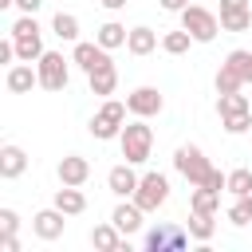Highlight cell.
Instances as JSON below:
<instances>
[{
    "instance_id": "1",
    "label": "cell",
    "mask_w": 252,
    "mask_h": 252,
    "mask_svg": "<svg viewBox=\"0 0 252 252\" xmlns=\"http://www.w3.org/2000/svg\"><path fill=\"white\" fill-rule=\"evenodd\" d=\"M118 146H122V158L130 165H142L150 161V150H154V130L146 126V118H134L130 126H122L118 134Z\"/></svg>"
},
{
    "instance_id": "2",
    "label": "cell",
    "mask_w": 252,
    "mask_h": 252,
    "mask_svg": "<svg viewBox=\"0 0 252 252\" xmlns=\"http://www.w3.org/2000/svg\"><path fill=\"white\" fill-rule=\"evenodd\" d=\"M126 102H118V98H106L102 106H98V114L91 118V134L98 138V142H110V138H118L122 134V126H126Z\"/></svg>"
},
{
    "instance_id": "3",
    "label": "cell",
    "mask_w": 252,
    "mask_h": 252,
    "mask_svg": "<svg viewBox=\"0 0 252 252\" xmlns=\"http://www.w3.org/2000/svg\"><path fill=\"white\" fill-rule=\"evenodd\" d=\"M173 169L189 181V185H205V177H209V158H205V150L201 146H177V154H173Z\"/></svg>"
},
{
    "instance_id": "4",
    "label": "cell",
    "mask_w": 252,
    "mask_h": 252,
    "mask_svg": "<svg viewBox=\"0 0 252 252\" xmlns=\"http://www.w3.org/2000/svg\"><path fill=\"white\" fill-rule=\"evenodd\" d=\"M181 28H185L197 43H213V39H217V32H220V20H217L209 8L189 4V8H181Z\"/></svg>"
},
{
    "instance_id": "5",
    "label": "cell",
    "mask_w": 252,
    "mask_h": 252,
    "mask_svg": "<svg viewBox=\"0 0 252 252\" xmlns=\"http://www.w3.org/2000/svg\"><path fill=\"white\" fill-rule=\"evenodd\" d=\"M134 201H138L146 213H158V209L169 201V177L158 173V169L142 173V181H138V189H134Z\"/></svg>"
},
{
    "instance_id": "6",
    "label": "cell",
    "mask_w": 252,
    "mask_h": 252,
    "mask_svg": "<svg viewBox=\"0 0 252 252\" xmlns=\"http://www.w3.org/2000/svg\"><path fill=\"white\" fill-rule=\"evenodd\" d=\"M35 71H39V87L43 91H67V83H71V67L63 59V51H43Z\"/></svg>"
},
{
    "instance_id": "7",
    "label": "cell",
    "mask_w": 252,
    "mask_h": 252,
    "mask_svg": "<svg viewBox=\"0 0 252 252\" xmlns=\"http://www.w3.org/2000/svg\"><path fill=\"white\" fill-rule=\"evenodd\" d=\"M189 240H193L189 228H177V224H158V228L146 232V248L150 252H181Z\"/></svg>"
},
{
    "instance_id": "8",
    "label": "cell",
    "mask_w": 252,
    "mask_h": 252,
    "mask_svg": "<svg viewBox=\"0 0 252 252\" xmlns=\"http://www.w3.org/2000/svg\"><path fill=\"white\" fill-rule=\"evenodd\" d=\"M126 106H130L134 118H154V114L165 110V98H161L158 87H134V91L126 94Z\"/></svg>"
},
{
    "instance_id": "9",
    "label": "cell",
    "mask_w": 252,
    "mask_h": 252,
    "mask_svg": "<svg viewBox=\"0 0 252 252\" xmlns=\"http://www.w3.org/2000/svg\"><path fill=\"white\" fill-rule=\"evenodd\" d=\"M63 228H67V213L63 209H39L35 217H32V232L39 236V240H59L63 236Z\"/></svg>"
},
{
    "instance_id": "10",
    "label": "cell",
    "mask_w": 252,
    "mask_h": 252,
    "mask_svg": "<svg viewBox=\"0 0 252 252\" xmlns=\"http://www.w3.org/2000/svg\"><path fill=\"white\" fill-rule=\"evenodd\" d=\"M91 244L98 248V252H130V240H126V232L110 220V224H94L91 228Z\"/></svg>"
},
{
    "instance_id": "11",
    "label": "cell",
    "mask_w": 252,
    "mask_h": 252,
    "mask_svg": "<svg viewBox=\"0 0 252 252\" xmlns=\"http://www.w3.org/2000/svg\"><path fill=\"white\" fill-rule=\"evenodd\" d=\"M71 63H75L79 71H87V75H91L94 67L110 63V55H106V47H102L98 39H94V43H83V39H79V43H75V51H71Z\"/></svg>"
},
{
    "instance_id": "12",
    "label": "cell",
    "mask_w": 252,
    "mask_h": 252,
    "mask_svg": "<svg viewBox=\"0 0 252 252\" xmlns=\"http://www.w3.org/2000/svg\"><path fill=\"white\" fill-rule=\"evenodd\" d=\"M142 217H146V209H142V205H138L134 197H130V201L122 197V201L114 205V213H110V220H114V224H118V228H122L126 236H134V232L142 228Z\"/></svg>"
},
{
    "instance_id": "13",
    "label": "cell",
    "mask_w": 252,
    "mask_h": 252,
    "mask_svg": "<svg viewBox=\"0 0 252 252\" xmlns=\"http://www.w3.org/2000/svg\"><path fill=\"white\" fill-rule=\"evenodd\" d=\"M4 87H8L12 94H28L32 87H39V71H35L32 63H12L8 75H4Z\"/></svg>"
},
{
    "instance_id": "14",
    "label": "cell",
    "mask_w": 252,
    "mask_h": 252,
    "mask_svg": "<svg viewBox=\"0 0 252 252\" xmlns=\"http://www.w3.org/2000/svg\"><path fill=\"white\" fill-rule=\"evenodd\" d=\"M59 185H87V177H91V161L87 158H79V154H67L63 161H59Z\"/></svg>"
},
{
    "instance_id": "15",
    "label": "cell",
    "mask_w": 252,
    "mask_h": 252,
    "mask_svg": "<svg viewBox=\"0 0 252 252\" xmlns=\"http://www.w3.org/2000/svg\"><path fill=\"white\" fill-rule=\"evenodd\" d=\"M138 173H134V165L126 161V165H114L110 173H106V185H110V193L114 197H134V189H138Z\"/></svg>"
},
{
    "instance_id": "16",
    "label": "cell",
    "mask_w": 252,
    "mask_h": 252,
    "mask_svg": "<svg viewBox=\"0 0 252 252\" xmlns=\"http://www.w3.org/2000/svg\"><path fill=\"white\" fill-rule=\"evenodd\" d=\"M24 169H28V154H24L20 146H12V142L0 146V177H4V181H16Z\"/></svg>"
},
{
    "instance_id": "17",
    "label": "cell",
    "mask_w": 252,
    "mask_h": 252,
    "mask_svg": "<svg viewBox=\"0 0 252 252\" xmlns=\"http://www.w3.org/2000/svg\"><path fill=\"white\" fill-rule=\"evenodd\" d=\"M87 87H91V94H114V87H118V71H114V63H102V67H94L91 75H87Z\"/></svg>"
},
{
    "instance_id": "18",
    "label": "cell",
    "mask_w": 252,
    "mask_h": 252,
    "mask_svg": "<svg viewBox=\"0 0 252 252\" xmlns=\"http://www.w3.org/2000/svg\"><path fill=\"white\" fill-rule=\"evenodd\" d=\"M55 209H63L67 217H79V213L87 209L83 189H79V185H63V189H55Z\"/></svg>"
},
{
    "instance_id": "19",
    "label": "cell",
    "mask_w": 252,
    "mask_h": 252,
    "mask_svg": "<svg viewBox=\"0 0 252 252\" xmlns=\"http://www.w3.org/2000/svg\"><path fill=\"white\" fill-rule=\"evenodd\" d=\"M158 47V32L154 28H130V35H126V51L130 55H150Z\"/></svg>"
},
{
    "instance_id": "20",
    "label": "cell",
    "mask_w": 252,
    "mask_h": 252,
    "mask_svg": "<svg viewBox=\"0 0 252 252\" xmlns=\"http://www.w3.org/2000/svg\"><path fill=\"white\" fill-rule=\"evenodd\" d=\"M43 51H47V47H43V32H39V35H20V39H16V59H20V63H39Z\"/></svg>"
},
{
    "instance_id": "21",
    "label": "cell",
    "mask_w": 252,
    "mask_h": 252,
    "mask_svg": "<svg viewBox=\"0 0 252 252\" xmlns=\"http://www.w3.org/2000/svg\"><path fill=\"white\" fill-rule=\"evenodd\" d=\"M51 32H55L63 43H79V16H71V12H55Z\"/></svg>"
},
{
    "instance_id": "22",
    "label": "cell",
    "mask_w": 252,
    "mask_h": 252,
    "mask_svg": "<svg viewBox=\"0 0 252 252\" xmlns=\"http://www.w3.org/2000/svg\"><path fill=\"white\" fill-rule=\"evenodd\" d=\"M126 35H130V32H126L118 20H106V24L98 28V35H94V39H98L106 51H114V47H126Z\"/></svg>"
},
{
    "instance_id": "23",
    "label": "cell",
    "mask_w": 252,
    "mask_h": 252,
    "mask_svg": "<svg viewBox=\"0 0 252 252\" xmlns=\"http://www.w3.org/2000/svg\"><path fill=\"white\" fill-rule=\"evenodd\" d=\"M213 232H217L213 213H193V217H189V236H193L197 244H209V240H213Z\"/></svg>"
},
{
    "instance_id": "24",
    "label": "cell",
    "mask_w": 252,
    "mask_h": 252,
    "mask_svg": "<svg viewBox=\"0 0 252 252\" xmlns=\"http://www.w3.org/2000/svg\"><path fill=\"white\" fill-rule=\"evenodd\" d=\"M240 110H252V98H248V94H240V91H232V94H217V114H220V118L240 114Z\"/></svg>"
},
{
    "instance_id": "25",
    "label": "cell",
    "mask_w": 252,
    "mask_h": 252,
    "mask_svg": "<svg viewBox=\"0 0 252 252\" xmlns=\"http://www.w3.org/2000/svg\"><path fill=\"white\" fill-rule=\"evenodd\" d=\"M217 205H220V193L209 189V185H197L193 197H189V209L193 213H217Z\"/></svg>"
},
{
    "instance_id": "26",
    "label": "cell",
    "mask_w": 252,
    "mask_h": 252,
    "mask_svg": "<svg viewBox=\"0 0 252 252\" xmlns=\"http://www.w3.org/2000/svg\"><path fill=\"white\" fill-rule=\"evenodd\" d=\"M189 43H197V39H193L185 28H177V32H165V35H161V51H165V55H185V51H189Z\"/></svg>"
},
{
    "instance_id": "27",
    "label": "cell",
    "mask_w": 252,
    "mask_h": 252,
    "mask_svg": "<svg viewBox=\"0 0 252 252\" xmlns=\"http://www.w3.org/2000/svg\"><path fill=\"white\" fill-rule=\"evenodd\" d=\"M224 67H232V71L240 75V83H252V51H244V47L228 51V55H224Z\"/></svg>"
},
{
    "instance_id": "28",
    "label": "cell",
    "mask_w": 252,
    "mask_h": 252,
    "mask_svg": "<svg viewBox=\"0 0 252 252\" xmlns=\"http://www.w3.org/2000/svg\"><path fill=\"white\" fill-rule=\"evenodd\" d=\"M248 28H252V8L220 12V32H248Z\"/></svg>"
},
{
    "instance_id": "29",
    "label": "cell",
    "mask_w": 252,
    "mask_h": 252,
    "mask_svg": "<svg viewBox=\"0 0 252 252\" xmlns=\"http://www.w3.org/2000/svg\"><path fill=\"white\" fill-rule=\"evenodd\" d=\"M213 83H217V94H232V91H240V87H244V83H240V75H236L232 67H224V63H220V71H217V79H213Z\"/></svg>"
},
{
    "instance_id": "30",
    "label": "cell",
    "mask_w": 252,
    "mask_h": 252,
    "mask_svg": "<svg viewBox=\"0 0 252 252\" xmlns=\"http://www.w3.org/2000/svg\"><path fill=\"white\" fill-rule=\"evenodd\" d=\"M228 193L232 197H248L252 193V169H232L228 173Z\"/></svg>"
},
{
    "instance_id": "31",
    "label": "cell",
    "mask_w": 252,
    "mask_h": 252,
    "mask_svg": "<svg viewBox=\"0 0 252 252\" xmlns=\"http://www.w3.org/2000/svg\"><path fill=\"white\" fill-rule=\"evenodd\" d=\"M8 32H12V39H20V35H39L43 28L35 24V16H28V12H24V16H20V20H16V24L8 28Z\"/></svg>"
},
{
    "instance_id": "32",
    "label": "cell",
    "mask_w": 252,
    "mask_h": 252,
    "mask_svg": "<svg viewBox=\"0 0 252 252\" xmlns=\"http://www.w3.org/2000/svg\"><path fill=\"white\" fill-rule=\"evenodd\" d=\"M248 220H252V209H248V201H244V197H236V205L228 209V224H232V228H244Z\"/></svg>"
},
{
    "instance_id": "33",
    "label": "cell",
    "mask_w": 252,
    "mask_h": 252,
    "mask_svg": "<svg viewBox=\"0 0 252 252\" xmlns=\"http://www.w3.org/2000/svg\"><path fill=\"white\" fill-rule=\"evenodd\" d=\"M220 126H224L228 134H244V130L252 126V110H240V114H228V118H220Z\"/></svg>"
},
{
    "instance_id": "34",
    "label": "cell",
    "mask_w": 252,
    "mask_h": 252,
    "mask_svg": "<svg viewBox=\"0 0 252 252\" xmlns=\"http://www.w3.org/2000/svg\"><path fill=\"white\" fill-rule=\"evenodd\" d=\"M16 228H20L16 209H0V232H16Z\"/></svg>"
},
{
    "instance_id": "35",
    "label": "cell",
    "mask_w": 252,
    "mask_h": 252,
    "mask_svg": "<svg viewBox=\"0 0 252 252\" xmlns=\"http://www.w3.org/2000/svg\"><path fill=\"white\" fill-rule=\"evenodd\" d=\"M16 8H20V12H28V16H35V12L43 8V0H16Z\"/></svg>"
},
{
    "instance_id": "36",
    "label": "cell",
    "mask_w": 252,
    "mask_h": 252,
    "mask_svg": "<svg viewBox=\"0 0 252 252\" xmlns=\"http://www.w3.org/2000/svg\"><path fill=\"white\" fill-rule=\"evenodd\" d=\"M165 12H181V8H189V0H158Z\"/></svg>"
},
{
    "instance_id": "37",
    "label": "cell",
    "mask_w": 252,
    "mask_h": 252,
    "mask_svg": "<svg viewBox=\"0 0 252 252\" xmlns=\"http://www.w3.org/2000/svg\"><path fill=\"white\" fill-rule=\"evenodd\" d=\"M236 8H248V0H220V12H236Z\"/></svg>"
},
{
    "instance_id": "38",
    "label": "cell",
    "mask_w": 252,
    "mask_h": 252,
    "mask_svg": "<svg viewBox=\"0 0 252 252\" xmlns=\"http://www.w3.org/2000/svg\"><path fill=\"white\" fill-rule=\"evenodd\" d=\"M98 4H102V8H106V12H122V8H126V4H130V0H98Z\"/></svg>"
},
{
    "instance_id": "39",
    "label": "cell",
    "mask_w": 252,
    "mask_h": 252,
    "mask_svg": "<svg viewBox=\"0 0 252 252\" xmlns=\"http://www.w3.org/2000/svg\"><path fill=\"white\" fill-rule=\"evenodd\" d=\"M244 201H248V209H252V193H248V197H244Z\"/></svg>"
}]
</instances>
